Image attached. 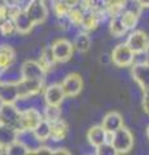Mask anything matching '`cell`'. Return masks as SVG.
I'll return each instance as SVG.
<instances>
[{
	"mask_svg": "<svg viewBox=\"0 0 149 155\" xmlns=\"http://www.w3.org/2000/svg\"><path fill=\"white\" fill-rule=\"evenodd\" d=\"M108 142L113 145L117 154H127L134 147V136L126 127H121L114 133H108Z\"/></svg>",
	"mask_w": 149,
	"mask_h": 155,
	"instance_id": "1",
	"label": "cell"
},
{
	"mask_svg": "<svg viewBox=\"0 0 149 155\" xmlns=\"http://www.w3.org/2000/svg\"><path fill=\"white\" fill-rule=\"evenodd\" d=\"M21 116L22 110L16 104L0 102V123L5 124L18 132L22 129Z\"/></svg>",
	"mask_w": 149,
	"mask_h": 155,
	"instance_id": "2",
	"label": "cell"
},
{
	"mask_svg": "<svg viewBox=\"0 0 149 155\" xmlns=\"http://www.w3.org/2000/svg\"><path fill=\"white\" fill-rule=\"evenodd\" d=\"M135 53L126 43L114 47L112 52V61L117 67H128L134 64Z\"/></svg>",
	"mask_w": 149,
	"mask_h": 155,
	"instance_id": "3",
	"label": "cell"
},
{
	"mask_svg": "<svg viewBox=\"0 0 149 155\" xmlns=\"http://www.w3.org/2000/svg\"><path fill=\"white\" fill-rule=\"evenodd\" d=\"M126 44L134 51L135 54H143L149 49V36L141 30H135L128 35Z\"/></svg>",
	"mask_w": 149,
	"mask_h": 155,
	"instance_id": "4",
	"label": "cell"
},
{
	"mask_svg": "<svg viewBox=\"0 0 149 155\" xmlns=\"http://www.w3.org/2000/svg\"><path fill=\"white\" fill-rule=\"evenodd\" d=\"M17 84L18 92H20V98H34L35 96L44 91V81L40 80L21 79Z\"/></svg>",
	"mask_w": 149,
	"mask_h": 155,
	"instance_id": "5",
	"label": "cell"
},
{
	"mask_svg": "<svg viewBox=\"0 0 149 155\" xmlns=\"http://www.w3.org/2000/svg\"><path fill=\"white\" fill-rule=\"evenodd\" d=\"M22 79H31V80H46L47 71L40 65L39 61H26L21 66Z\"/></svg>",
	"mask_w": 149,
	"mask_h": 155,
	"instance_id": "6",
	"label": "cell"
},
{
	"mask_svg": "<svg viewBox=\"0 0 149 155\" xmlns=\"http://www.w3.org/2000/svg\"><path fill=\"white\" fill-rule=\"evenodd\" d=\"M74 49V44L71 41L66 40V39H59L52 44V51H53V54L59 64L69 61L73 56Z\"/></svg>",
	"mask_w": 149,
	"mask_h": 155,
	"instance_id": "7",
	"label": "cell"
},
{
	"mask_svg": "<svg viewBox=\"0 0 149 155\" xmlns=\"http://www.w3.org/2000/svg\"><path fill=\"white\" fill-rule=\"evenodd\" d=\"M131 75L143 92L149 91V62L135 64L132 66Z\"/></svg>",
	"mask_w": 149,
	"mask_h": 155,
	"instance_id": "8",
	"label": "cell"
},
{
	"mask_svg": "<svg viewBox=\"0 0 149 155\" xmlns=\"http://www.w3.org/2000/svg\"><path fill=\"white\" fill-rule=\"evenodd\" d=\"M25 11L27 12V14L30 16V18L32 19V22L35 25L43 23L48 16V9L43 0H31Z\"/></svg>",
	"mask_w": 149,
	"mask_h": 155,
	"instance_id": "9",
	"label": "cell"
},
{
	"mask_svg": "<svg viewBox=\"0 0 149 155\" xmlns=\"http://www.w3.org/2000/svg\"><path fill=\"white\" fill-rule=\"evenodd\" d=\"M61 87H62V89H64L66 97H70V98L76 97L80 93L82 88H83L82 76L78 74H69L64 80H62Z\"/></svg>",
	"mask_w": 149,
	"mask_h": 155,
	"instance_id": "10",
	"label": "cell"
},
{
	"mask_svg": "<svg viewBox=\"0 0 149 155\" xmlns=\"http://www.w3.org/2000/svg\"><path fill=\"white\" fill-rule=\"evenodd\" d=\"M20 100L18 84L13 81H2L0 80V102L5 104H17Z\"/></svg>",
	"mask_w": 149,
	"mask_h": 155,
	"instance_id": "11",
	"label": "cell"
},
{
	"mask_svg": "<svg viewBox=\"0 0 149 155\" xmlns=\"http://www.w3.org/2000/svg\"><path fill=\"white\" fill-rule=\"evenodd\" d=\"M44 119V116L38 109L27 107L25 110H22V116H21V123H22V129H31L34 130L38 125L40 124V122Z\"/></svg>",
	"mask_w": 149,
	"mask_h": 155,
	"instance_id": "12",
	"label": "cell"
},
{
	"mask_svg": "<svg viewBox=\"0 0 149 155\" xmlns=\"http://www.w3.org/2000/svg\"><path fill=\"white\" fill-rule=\"evenodd\" d=\"M65 97V92L62 89L61 84H51L46 87L44 91H43V98H44L46 105L60 106L64 102Z\"/></svg>",
	"mask_w": 149,
	"mask_h": 155,
	"instance_id": "13",
	"label": "cell"
},
{
	"mask_svg": "<svg viewBox=\"0 0 149 155\" xmlns=\"http://www.w3.org/2000/svg\"><path fill=\"white\" fill-rule=\"evenodd\" d=\"M17 140L25 145L30 154H35L36 150L39 149L40 146H43L42 145L43 141L38 138V136L35 134V132L34 130H31V129H21V130H18Z\"/></svg>",
	"mask_w": 149,
	"mask_h": 155,
	"instance_id": "14",
	"label": "cell"
},
{
	"mask_svg": "<svg viewBox=\"0 0 149 155\" xmlns=\"http://www.w3.org/2000/svg\"><path fill=\"white\" fill-rule=\"evenodd\" d=\"M14 25H16V31L21 35H26L29 34L32 27L35 26V23L32 22V19L30 18V16L27 14L26 11H18L13 17Z\"/></svg>",
	"mask_w": 149,
	"mask_h": 155,
	"instance_id": "15",
	"label": "cell"
},
{
	"mask_svg": "<svg viewBox=\"0 0 149 155\" xmlns=\"http://www.w3.org/2000/svg\"><path fill=\"white\" fill-rule=\"evenodd\" d=\"M87 140L91 146L95 149L99 147L100 145L108 142V132L103 128V125H93L87 132Z\"/></svg>",
	"mask_w": 149,
	"mask_h": 155,
	"instance_id": "16",
	"label": "cell"
},
{
	"mask_svg": "<svg viewBox=\"0 0 149 155\" xmlns=\"http://www.w3.org/2000/svg\"><path fill=\"white\" fill-rule=\"evenodd\" d=\"M101 125L108 133H114L115 130L123 127V118L117 111H110L104 116Z\"/></svg>",
	"mask_w": 149,
	"mask_h": 155,
	"instance_id": "17",
	"label": "cell"
},
{
	"mask_svg": "<svg viewBox=\"0 0 149 155\" xmlns=\"http://www.w3.org/2000/svg\"><path fill=\"white\" fill-rule=\"evenodd\" d=\"M14 61V51L12 47L7 44L0 45V75L3 74L4 70H7L8 67L13 65Z\"/></svg>",
	"mask_w": 149,
	"mask_h": 155,
	"instance_id": "18",
	"label": "cell"
},
{
	"mask_svg": "<svg viewBox=\"0 0 149 155\" xmlns=\"http://www.w3.org/2000/svg\"><path fill=\"white\" fill-rule=\"evenodd\" d=\"M39 62H40V65L46 69L47 72L51 71L52 69H55V67H56V65L59 64V62H57L56 57H55V54H53V51H52V45H51V47H46L42 51Z\"/></svg>",
	"mask_w": 149,
	"mask_h": 155,
	"instance_id": "19",
	"label": "cell"
},
{
	"mask_svg": "<svg viewBox=\"0 0 149 155\" xmlns=\"http://www.w3.org/2000/svg\"><path fill=\"white\" fill-rule=\"evenodd\" d=\"M17 133L18 132L16 129L0 123V145L3 147L9 146L12 142H14L17 140Z\"/></svg>",
	"mask_w": 149,
	"mask_h": 155,
	"instance_id": "20",
	"label": "cell"
},
{
	"mask_svg": "<svg viewBox=\"0 0 149 155\" xmlns=\"http://www.w3.org/2000/svg\"><path fill=\"white\" fill-rule=\"evenodd\" d=\"M68 124L62 119H59L52 123V133H51V140L53 141H62L66 134H68Z\"/></svg>",
	"mask_w": 149,
	"mask_h": 155,
	"instance_id": "21",
	"label": "cell"
},
{
	"mask_svg": "<svg viewBox=\"0 0 149 155\" xmlns=\"http://www.w3.org/2000/svg\"><path fill=\"white\" fill-rule=\"evenodd\" d=\"M73 44H74V48L79 53H86V52H87L90 49V47H91V39L88 36L87 31H82L80 30L75 35Z\"/></svg>",
	"mask_w": 149,
	"mask_h": 155,
	"instance_id": "22",
	"label": "cell"
},
{
	"mask_svg": "<svg viewBox=\"0 0 149 155\" xmlns=\"http://www.w3.org/2000/svg\"><path fill=\"white\" fill-rule=\"evenodd\" d=\"M109 31L115 38H121L127 32V27L122 22L121 16L112 17V21H110V25H109Z\"/></svg>",
	"mask_w": 149,
	"mask_h": 155,
	"instance_id": "23",
	"label": "cell"
},
{
	"mask_svg": "<svg viewBox=\"0 0 149 155\" xmlns=\"http://www.w3.org/2000/svg\"><path fill=\"white\" fill-rule=\"evenodd\" d=\"M35 134L38 136V138L42 140L43 142L51 140V133H52V123L48 122L47 119H43L40 124L34 129Z\"/></svg>",
	"mask_w": 149,
	"mask_h": 155,
	"instance_id": "24",
	"label": "cell"
},
{
	"mask_svg": "<svg viewBox=\"0 0 149 155\" xmlns=\"http://www.w3.org/2000/svg\"><path fill=\"white\" fill-rule=\"evenodd\" d=\"M119 16H121L122 22L124 23V26L127 27V30H132V28H135V26L137 25L139 16H140V14H137L132 11H122V13L119 14Z\"/></svg>",
	"mask_w": 149,
	"mask_h": 155,
	"instance_id": "25",
	"label": "cell"
},
{
	"mask_svg": "<svg viewBox=\"0 0 149 155\" xmlns=\"http://www.w3.org/2000/svg\"><path fill=\"white\" fill-rule=\"evenodd\" d=\"M43 116L44 119H47L48 122L53 123L56 120L61 119V109L60 106H55V105H46L44 111H43Z\"/></svg>",
	"mask_w": 149,
	"mask_h": 155,
	"instance_id": "26",
	"label": "cell"
},
{
	"mask_svg": "<svg viewBox=\"0 0 149 155\" xmlns=\"http://www.w3.org/2000/svg\"><path fill=\"white\" fill-rule=\"evenodd\" d=\"M5 154H8V155H27L30 153H29V150L25 145L20 142L18 140H16L14 142H12L9 146L5 147Z\"/></svg>",
	"mask_w": 149,
	"mask_h": 155,
	"instance_id": "27",
	"label": "cell"
},
{
	"mask_svg": "<svg viewBox=\"0 0 149 155\" xmlns=\"http://www.w3.org/2000/svg\"><path fill=\"white\" fill-rule=\"evenodd\" d=\"M71 7H69L64 0H53V12L59 18L69 16Z\"/></svg>",
	"mask_w": 149,
	"mask_h": 155,
	"instance_id": "28",
	"label": "cell"
},
{
	"mask_svg": "<svg viewBox=\"0 0 149 155\" xmlns=\"http://www.w3.org/2000/svg\"><path fill=\"white\" fill-rule=\"evenodd\" d=\"M13 32H17L13 18H7L0 22V34H2L3 36H9V35H12Z\"/></svg>",
	"mask_w": 149,
	"mask_h": 155,
	"instance_id": "29",
	"label": "cell"
},
{
	"mask_svg": "<svg viewBox=\"0 0 149 155\" xmlns=\"http://www.w3.org/2000/svg\"><path fill=\"white\" fill-rule=\"evenodd\" d=\"M96 154L97 155H117V151L113 147V145L110 142H105L100 145L99 147H96Z\"/></svg>",
	"mask_w": 149,
	"mask_h": 155,
	"instance_id": "30",
	"label": "cell"
},
{
	"mask_svg": "<svg viewBox=\"0 0 149 155\" xmlns=\"http://www.w3.org/2000/svg\"><path fill=\"white\" fill-rule=\"evenodd\" d=\"M143 109L145 111V114L149 115V91L144 92V96H143Z\"/></svg>",
	"mask_w": 149,
	"mask_h": 155,
	"instance_id": "31",
	"label": "cell"
},
{
	"mask_svg": "<svg viewBox=\"0 0 149 155\" xmlns=\"http://www.w3.org/2000/svg\"><path fill=\"white\" fill-rule=\"evenodd\" d=\"M52 154H70V151H68L66 149H53L52 150Z\"/></svg>",
	"mask_w": 149,
	"mask_h": 155,
	"instance_id": "32",
	"label": "cell"
},
{
	"mask_svg": "<svg viewBox=\"0 0 149 155\" xmlns=\"http://www.w3.org/2000/svg\"><path fill=\"white\" fill-rule=\"evenodd\" d=\"M137 3L144 8V7H149V0H137Z\"/></svg>",
	"mask_w": 149,
	"mask_h": 155,
	"instance_id": "33",
	"label": "cell"
},
{
	"mask_svg": "<svg viewBox=\"0 0 149 155\" xmlns=\"http://www.w3.org/2000/svg\"><path fill=\"white\" fill-rule=\"evenodd\" d=\"M2 154H5V147H3L2 145H0V155Z\"/></svg>",
	"mask_w": 149,
	"mask_h": 155,
	"instance_id": "34",
	"label": "cell"
},
{
	"mask_svg": "<svg viewBox=\"0 0 149 155\" xmlns=\"http://www.w3.org/2000/svg\"><path fill=\"white\" fill-rule=\"evenodd\" d=\"M147 56H148V58H147V62H149V49L147 51Z\"/></svg>",
	"mask_w": 149,
	"mask_h": 155,
	"instance_id": "35",
	"label": "cell"
},
{
	"mask_svg": "<svg viewBox=\"0 0 149 155\" xmlns=\"http://www.w3.org/2000/svg\"><path fill=\"white\" fill-rule=\"evenodd\" d=\"M147 136H148V140H149V125H148V128H147Z\"/></svg>",
	"mask_w": 149,
	"mask_h": 155,
	"instance_id": "36",
	"label": "cell"
},
{
	"mask_svg": "<svg viewBox=\"0 0 149 155\" xmlns=\"http://www.w3.org/2000/svg\"><path fill=\"white\" fill-rule=\"evenodd\" d=\"M3 2H5V0H3Z\"/></svg>",
	"mask_w": 149,
	"mask_h": 155,
	"instance_id": "37",
	"label": "cell"
}]
</instances>
